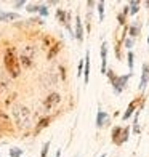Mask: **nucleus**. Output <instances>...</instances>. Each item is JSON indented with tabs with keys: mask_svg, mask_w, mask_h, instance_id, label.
Segmentation results:
<instances>
[{
	"mask_svg": "<svg viewBox=\"0 0 149 157\" xmlns=\"http://www.w3.org/2000/svg\"><path fill=\"white\" fill-rule=\"evenodd\" d=\"M11 116L19 130H29L32 127V111L23 104H16L11 108Z\"/></svg>",
	"mask_w": 149,
	"mask_h": 157,
	"instance_id": "nucleus-1",
	"label": "nucleus"
},
{
	"mask_svg": "<svg viewBox=\"0 0 149 157\" xmlns=\"http://www.w3.org/2000/svg\"><path fill=\"white\" fill-rule=\"evenodd\" d=\"M3 66L6 69V72L10 74V77L16 78L21 75V66H19L18 53L15 47H6L5 55H3Z\"/></svg>",
	"mask_w": 149,
	"mask_h": 157,
	"instance_id": "nucleus-2",
	"label": "nucleus"
},
{
	"mask_svg": "<svg viewBox=\"0 0 149 157\" xmlns=\"http://www.w3.org/2000/svg\"><path fill=\"white\" fill-rule=\"evenodd\" d=\"M108 77L111 78V83H112V88H114V91L116 93H120L124 88H125V85H127V82H128V78H130V75L132 74H127V75H116L112 71H108Z\"/></svg>",
	"mask_w": 149,
	"mask_h": 157,
	"instance_id": "nucleus-3",
	"label": "nucleus"
},
{
	"mask_svg": "<svg viewBox=\"0 0 149 157\" xmlns=\"http://www.w3.org/2000/svg\"><path fill=\"white\" fill-rule=\"evenodd\" d=\"M59 103H61V95H59V93H50V95L44 99V109H45V112L53 111Z\"/></svg>",
	"mask_w": 149,
	"mask_h": 157,
	"instance_id": "nucleus-4",
	"label": "nucleus"
},
{
	"mask_svg": "<svg viewBox=\"0 0 149 157\" xmlns=\"http://www.w3.org/2000/svg\"><path fill=\"white\" fill-rule=\"evenodd\" d=\"M108 44H104L101 45V72L103 74H106L108 72Z\"/></svg>",
	"mask_w": 149,
	"mask_h": 157,
	"instance_id": "nucleus-5",
	"label": "nucleus"
},
{
	"mask_svg": "<svg viewBox=\"0 0 149 157\" xmlns=\"http://www.w3.org/2000/svg\"><path fill=\"white\" fill-rule=\"evenodd\" d=\"M74 37L79 40V42L83 40V27H82V19H80V16L75 18V34H74Z\"/></svg>",
	"mask_w": 149,
	"mask_h": 157,
	"instance_id": "nucleus-6",
	"label": "nucleus"
},
{
	"mask_svg": "<svg viewBox=\"0 0 149 157\" xmlns=\"http://www.w3.org/2000/svg\"><path fill=\"white\" fill-rule=\"evenodd\" d=\"M18 61H19L21 69H31V67L34 66V59L27 58V56H24V55H19V56H18Z\"/></svg>",
	"mask_w": 149,
	"mask_h": 157,
	"instance_id": "nucleus-7",
	"label": "nucleus"
},
{
	"mask_svg": "<svg viewBox=\"0 0 149 157\" xmlns=\"http://www.w3.org/2000/svg\"><path fill=\"white\" fill-rule=\"evenodd\" d=\"M122 130H124V127H116L114 130H112V141H114L117 146L124 144V141H122Z\"/></svg>",
	"mask_w": 149,
	"mask_h": 157,
	"instance_id": "nucleus-8",
	"label": "nucleus"
},
{
	"mask_svg": "<svg viewBox=\"0 0 149 157\" xmlns=\"http://www.w3.org/2000/svg\"><path fill=\"white\" fill-rule=\"evenodd\" d=\"M149 80V66L143 64V74H141V83H139V90H144Z\"/></svg>",
	"mask_w": 149,
	"mask_h": 157,
	"instance_id": "nucleus-9",
	"label": "nucleus"
},
{
	"mask_svg": "<svg viewBox=\"0 0 149 157\" xmlns=\"http://www.w3.org/2000/svg\"><path fill=\"white\" fill-rule=\"evenodd\" d=\"M21 55H24V56H27V58L34 59L35 55H37V48H35L34 45H26V47H23V50H21Z\"/></svg>",
	"mask_w": 149,
	"mask_h": 157,
	"instance_id": "nucleus-10",
	"label": "nucleus"
},
{
	"mask_svg": "<svg viewBox=\"0 0 149 157\" xmlns=\"http://www.w3.org/2000/svg\"><path fill=\"white\" fill-rule=\"evenodd\" d=\"M19 18V15L18 13H15V11H2L0 10V21H13V19H18Z\"/></svg>",
	"mask_w": 149,
	"mask_h": 157,
	"instance_id": "nucleus-11",
	"label": "nucleus"
},
{
	"mask_svg": "<svg viewBox=\"0 0 149 157\" xmlns=\"http://www.w3.org/2000/svg\"><path fill=\"white\" fill-rule=\"evenodd\" d=\"M50 122H52V117H50V116L42 117V119L39 120V124L35 125V133H39L40 130H44L45 127H48V125H50Z\"/></svg>",
	"mask_w": 149,
	"mask_h": 157,
	"instance_id": "nucleus-12",
	"label": "nucleus"
},
{
	"mask_svg": "<svg viewBox=\"0 0 149 157\" xmlns=\"http://www.w3.org/2000/svg\"><path fill=\"white\" fill-rule=\"evenodd\" d=\"M69 13H66L64 10H61V8H58V10H56V18H58L59 19V23H63V24H69Z\"/></svg>",
	"mask_w": 149,
	"mask_h": 157,
	"instance_id": "nucleus-13",
	"label": "nucleus"
},
{
	"mask_svg": "<svg viewBox=\"0 0 149 157\" xmlns=\"http://www.w3.org/2000/svg\"><path fill=\"white\" fill-rule=\"evenodd\" d=\"M108 119H109V116H108V114H106L104 111H98V116H96V125H98V127H103L104 122H106Z\"/></svg>",
	"mask_w": 149,
	"mask_h": 157,
	"instance_id": "nucleus-14",
	"label": "nucleus"
},
{
	"mask_svg": "<svg viewBox=\"0 0 149 157\" xmlns=\"http://www.w3.org/2000/svg\"><path fill=\"white\" fill-rule=\"evenodd\" d=\"M8 125H10V117H8V114H6L5 111L0 109V128L8 127Z\"/></svg>",
	"mask_w": 149,
	"mask_h": 157,
	"instance_id": "nucleus-15",
	"label": "nucleus"
},
{
	"mask_svg": "<svg viewBox=\"0 0 149 157\" xmlns=\"http://www.w3.org/2000/svg\"><path fill=\"white\" fill-rule=\"evenodd\" d=\"M85 85L88 83V75H90V52H87L85 55Z\"/></svg>",
	"mask_w": 149,
	"mask_h": 157,
	"instance_id": "nucleus-16",
	"label": "nucleus"
},
{
	"mask_svg": "<svg viewBox=\"0 0 149 157\" xmlns=\"http://www.w3.org/2000/svg\"><path fill=\"white\" fill-rule=\"evenodd\" d=\"M61 50V45L59 44H53L52 48H50V52H48V59H53L56 55H58V52Z\"/></svg>",
	"mask_w": 149,
	"mask_h": 157,
	"instance_id": "nucleus-17",
	"label": "nucleus"
},
{
	"mask_svg": "<svg viewBox=\"0 0 149 157\" xmlns=\"http://www.w3.org/2000/svg\"><path fill=\"white\" fill-rule=\"evenodd\" d=\"M135 108H136V99L130 103L128 109H127V111H125V114H124V120H127V119H128V117L132 116V114H133V111H135Z\"/></svg>",
	"mask_w": 149,
	"mask_h": 157,
	"instance_id": "nucleus-18",
	"label": "nucleus"
},
{
	"mask_svg": "<svg viewBox=\"0 0 149 157\" xmlns=\"http://www.w3.org/2000/svg\"><path fill=\"white\" fill-rule=\"evenodd\" d=\"M21 155H23V149H19V147L10 149V157H21Z\"/></svg>",
	"mask_w": 149,
	"mask_h": 157,
	"instance_id": "nucleus-19",
	"label": "nucleus"
},
{
	"mask_svg": "<svg viewBox=\"0 0 149 157\" xmlns=\"http://www.w3.org/2000/svg\"><path fill=\"white\" fill-rule=\"evenodd\" d=\"M98 11H99V21L104 19V2H98Z\"/></svg>",
	"mask_w": 149,
	"mask_h": 157,
	"instance_id": "nucleus-20",
	"label": "nucleus"
},
{
	"mask_svg": "<svg viewBox=\"0 0 149 157\" xmlns=\"http://www.w3.org/2000/svg\"><path fill=\"white\" fill-rule=\"evenodd\" d=\"M130 6H132V8L128 11L132 13V15H135V13H138V10H139V2H135V0H133V2H130Z\"/></svg>",
	"mask_w": 149,
	"mask_h": 157,
	"instance_id": "nucleus-21",
	"label": "nucleus"
},
{
	"mask_svg": "<svg viewBox=\"0 0 149 157\" xmlns=\"http://www.w3.org/2000/svg\"><path fill=\"white\" fill-rule=\"evenodd\" d=\"M130 35H132V37H138V35H139V24H138V26L133 24V26L130 27Z\"/></svg>",
	"mask_w": 149,
	"mask_h": 157,
	"instance_id": "nucleus-22",
	"label": "nucleus"
},
{
	"mask_svg": "<svg viewBox=\"0 0 149 157\" xmlns=\"http://www.w3.org/2000/svg\"><path fill=\"white\" fill-rule=\"evenodd\" d=\"M39 8H40V5H35V3H31L26 6V10L29 13H39Z\"/></svg>",
	"mask_w": 149,
	"mask_h": 157,
	"instance_id": "nucleus-23",
	"label": "nucleus"
},
{
	"mask_svg": "<svg viewBox=\"0 0 149 157\" xmlns=\"http://www.w3.org/2000/svg\"><path fill=\"white\" fill-rule=\"evenodd\" d=\"M39 15H40V16H48V6H47V5H40Z\"/></svg>",
	"mask_w": 149,
	"mask_h": 157,
	"instance_id": "nucleus-24",
	"label": "nucleus"
},
{
	"mask_svg": "<svg viewBox=\"0 0 149 157\" xmlns=\"http://www.w3.org/2000/svg\"><path fill=\"white\" fill-rule=\"evenodd\" d=\"M48 149H50V141H47L45 144H44V147H42L40 157H47V154H48Z\"/></svg>",
	"mask_w": 149,
	"mask_h": 157,
	"instance_id": "nucleus-25",
	"label": "nucleus"
},
{
	"mask_svg": "<svg viewBox=\"0 0 149 157\" xmlns=\"http://www.w3.org/2000/svg\"><path fill=\"white\" fill-rule=\"evenodd\" d=\"M128 133H130V128H128V127H125L124 130H122V141H124V143L128 140Z\"/></svg>",
	"mask_w": 149,
	"mask_h": 157,
	"instance_id": "nucleus-26",
	"label": "nucleus"
},
{
	"mask_svg": "<svg viewBox=\"0 0 149 157\" xmlns=\"http://www.w3.org/2000/svg\"><path fill=\"white\" fill-rule=\"evenodd\" d=\"M138 116H139V112L136 111V117H135V120H133V130L136 132V133H139V128H138Z\"/></svg>",
	"mask_w": 149,
	"mask_h": 157,
	"instance_id": "nucleus-27",
	"label": "nucleus"
},
{
	"mask_svg": "<svg viewBox=\"0 0 149 157\" xmlns=\"http://www.w3.org/2000/svg\"><path fill=\"white\" fill-rule=\"evenodd\" d=\"M127 58H128V67H130V71H132V69H133V53H132V52H128Z\"/></svg>",
	"mask_w": 149,
	"mask_h": 157,
	"instance_id": "nucleus-28",
	"label": "nucleus"
},
{
	"mask_svg": "<svg viewBox=\"0 0 149 157\" xmlns=\"http://www.w3.org/2000/svg\"><path fill=\"white\" fill-rule=\"evenodd\" d=\"M23 5H26L24 0H19V2H15V8H21Z\"/></svg>",
	"mask_w": 149,
	"mask_h": 157,
	"instance_id": "nucleus-29",
	"label": "nucleus"
},
{
	"mask_svg": "<svg viewBox=\"0 0 149 157\" xmlns=\"http://www.w3.org/2000/svg\"><path fill=\"white\" fill-rule=\"evenodd\" d=\"M125 45H127V48H132L133 47V39H127L125 40Z\"/></svg>",
	"mask_w": 149,
	"mask_h": 157,
	"instance_id": "nucleus-30",
	"label": "nucleus"
},
{
	"mask_svg": "<svg viewBox=\"0 0 149 157\" xmlns=\"http://www.w3.org/2000/svg\"><path fill=\"white\" fill-rule=\"evenodd\" d=\"M119 23H120V24L125 23V16H124V15H119Z\"/></svg>",
	"mask_w": 149,
	"mask_h": 157,
	"instance_id": "nucleus-31",
	"label": "nucleus"
},
{
	"mask_svg": "<svg viewBox=\"0 0 149 157\" xmlns=\"http://www.w3.org/2000/svg\"><path fill=\"white\" fill-rule=\"evenodd\" d=\"M82 66H83V61H80V63H79V75L82 74Z\"/></svg>",
	"mask_w": 149,
	"mask_h": 157,
	"instance_id": "nucleus-32",
	"label": "nucleus"
},
{
	"mask_svg": "<svg viewBox=\"0 0 149 157\" xmlns=\"http://www.w3.org/2000/svg\"><path fill=\"white\" fill-rule=\"evenodd\" d=\"M55 157H61V151H59V149L56 151V155H55Z\"/></svg>",
	"mask_w": 149,
	"mask_h": 157,
	"instance_id": "nucleus-33",
	"label": "nucleus"
},
{
	"mask_svg": "<svg viewBox=\"0 0 149 157\" xmlns=\"http://www.w3.org/2000/svg\"><path fill=\"white\" fill-rule=\"evenodd\" d=\"M147 44H149V35H147Z\"/></svg>",
	"mask_w": 149,
	"mask_h": 157,
	"instance_id": "nucleus-34",
	"label": "nucleus"
},
{
	"mask_svg": "<svg viewBox=\"0 0 149 157\" xmlns=\"http://www.w3.org/2000/svg\"><path fill=\"white\" fill-rule=\"evenodd\" d=\"M101 157H106V155H104V154H103V155H101Z\"/></svg>",
	"mask_w": 149,
	"mask_h": 157,
	"instance_id": "nucleus-35",
	"label": "nucleus"
}]
</instances>
